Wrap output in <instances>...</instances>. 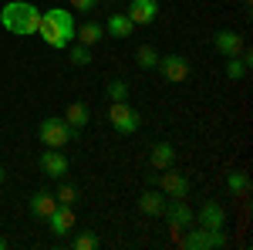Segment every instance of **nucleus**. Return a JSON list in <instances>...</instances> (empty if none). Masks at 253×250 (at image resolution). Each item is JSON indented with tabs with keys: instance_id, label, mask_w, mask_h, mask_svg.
<instances>
[{
	"instance_id": "1a4fd4ad",
	"label": "nucleus",
	"mask_w": 253,
	"mask_h": 250,
	"mask_svg": "<svg viewBox=\"0 0 253 250\" xmlns=\"http://www.w3.org/2000/svg\"><path fill=\"white\" fill-rule=\"evenodd\" d=\"M196 223L206 227V230H226V210L219 203H213V200H206L199 206V213H196Z\"/></svg>"
},
{
	"instance_id": "9b49d317",
	"label": "nucleus",
	"mask_w": 253,
	"mask_h": 250,
	"mask_svg": "<svg viewBox=\"0 0 253 250\" xmlns=\"http://www.w3.org/2000/svg\"><path fill=\"white\" fill-rule=\"evenodd\" d=\"M47 227L54 237H68V233L75 230V206H68V203H58V210L47 216Z\"/></svg>"
},
{
	"instance_id": "f03ea898",
	"label": "nucleus",
	"mask_w": 253,
	"mask_h": 250,
	"mask_svg": "<svg viewBox=\"0 0 253 250\" xmlns=\"http://www.w3.org/2000/svg\"><path fill=\"white\" fill-rule=\"evenodd\" d=\"M78 135V129H71L64 118H41L38 125V139L41 146H47V149H64V146H71V139Z\"/></svg>"
},
{
	"instance_id": "cd10ccee",
	"label": "nucleus",
	"mask_w": 253,
	"mask_h": 250,
	"mask_svg": "<svg viewBox=\"0 0 253 250\" xmlns=\"http://www.w3.org/2000/svg\"><path fill=\"white\" fill-rule=\"evenodd\" d=\"M71 10H78V14H91V10H98V0H71Z\"/></svg>"
},
{
	"instance_id": "c85d7f7f",
	"label": "nucleus",
	"mask_w": 253,
	"mask_h": 250,
	"mask_svg": "<svg viewBox=\"0 0 253 250\" xmlns=\"http://www.w3.org/2000/svg\"><path fill=\"white\" fill-rule=\"evenodd\" d=\"M3 179H7V173H3V166H0V183H3Z\"/></svg>"
},
{
	"instance_id": "ddd939ff",
	"label": "nucleus",
	"mask_w": 253,
	"mask_h": 250,
	"mask_svg": "<svg viewBox=\"0 0 253 250\" xmlns=\"http://www.w3.org/2000/svg\"><path fill=\"white\" fill-rule=\"evenodd\" d=\"M149 166H152L156 173L172 169V166H175V146H172V142H156V146L149 149Z\"/></svg>"
},
{
	"instance_id": "bb28decb",
	"label": "nucleus",
	"mask_w": 253,
	"mask_h": 250,
	"mask_svg": "<svg viewBox=\"0 0 253 250\" xmlns=\"http://www.w3.org/2000/svg\"><path fill=\"white\" fill-rule=\"evenodd\" d=\"M95 247H98L95 233H78V237H75V250H95Z\"/></svg>"
},
{
	"instance_id": "f8f14e48",
	"label": "nucleus",
	"mask_w": 253,
	"mask_h": 250,
	"mask_svg": "<svg viewBox=\"0 0 253 250\" xmlns=\"http://www.w3.org/2000/svg\"><path fill=\"white\" fill-rule=\"evenodd\" d=\"M213 44H216V51H219L223 58H236V54L247 48L240 31H216V34H213Z\"/></svg>"
},
{
	"instance_id": "f3484780",
	"label": "nucleus",
	"mask_w": 253,
	"mask_h": 250,
	"mask_svg": "<svg viewBox=\"0 0 253 250\" xmlns=\"http://www.w3.org/2000/svg\"><path fill=\"white\" fill-rule=\"evenodd\" d=\"M138 210L145 213V216H162V210H166V196L159 190H145L142 196H138Z\"/></svg>"
},
{
	"instance_id": "5701e85b",
	"label": "nucleus",
	"mask_w": 253,
	"mask_h": 250,
	"mask_svg": "<svg viewBox=\"0 0 253 250\" xmlns=\"http://www.w3.org/2000/svg\"><path fill=\"white\" fill-rule=\"evenodd\" d=\"M223 75L230 78V81H240V78L247 75V61L240 58V54H236V58H226V68H223Z\"/></svg>"
},
{
	"instance_id": "aec40b11",
	"label": "nucleus",
	"mask_w": 253,
	"mask_h": 250,
	"mask_svg": "<svg viewBox=\"0 0 253 250\" xmlns=\"http://www.w3.org/2000/svg\"><path fill=\"white\" fill-rule=\"evenodd\" d=\"M38 34L44 38V44H47L51 51H64V48H68V41H64L58 31H54V24H51V20H44V14H41V27H38Z\"/></svg>"
},
{
	"instance_id": "393cba45",
	"label": "nucleus",
	"mask_w": 253,
	"mask_h": 250,
	"mask_svg": "<svg viewBox=\"0 0 253 250\" xmlns=\"http://www.w3.org/2000/svg\"><path fill=\"white\" fill-rule=\"evenodd\" d=\"M54 196H58V203H68V206H75V203H78V186H75V183H61Z\"/></svg>"
},
{
	"instance_id": "39448f33",
	"label": "nucleus",
	"mask_w": 253,
	"mask_h": 250,
	"mask_svg": "<svg viewBox=\"0 0 253 250\" xmlns=\"http://www.w3.org/2000/svg\"><path fill=\"white\" fill-rule=\"evenodd\" d=\"M41 14H44V20H51V24H54V31H58L68 44L75 41V31H78L75 10H68V7H47V10H41Z\"/></svg>"
},
{
	"instance_id": "7c9ffc66",
	"label": "nucleus",
	"mask_w": 253,
	"mask_h": 250,
	"mask_svg": "<svg viewBox=\"0 0 253 250\" xmlns=\"http://www.w3.org/2000/svg\"><path fill=\"white\" fill-rule=\"evenodd\" d=\"M243 3H250V0H243Z\"/></svg>"
},
{
	"instance_id": "a878e982",
	"label": "nucleus",
	"mask_w": 253,
	"mask_h": 250,
	"mask_svg": "<svg viewBox=\"0 0 253 250\" xmlns=\"http://www.w3.org/2000/svg\"><path fill=\"white\" fill-rule=\"evenodd\" d=\"M68 48H71V61H75V64H81V68L91 64V48H84V44H78V41H71Z\"/></svg>"
},
{
	"instance_id": "2eb2a0df",
	"label": "nucleus",
	"mask_w": 253,
	"mask_h": 250,
	"mask_svg": "<svg viewBox=\"0 0 253 250\" xmlns=\"http://www.w3.org/2000/svg\"><path fill=\"white\" fill-rule=\"evenodd\" d=\"M27 210H31V216H38V220H47L51 213L58 210V196L47 193V190H41V193H34V196L27 200Z\"/></svg>"
},
{
	"instance_id": "0eeeda50",
	"label": "nucleus",
	"mask_w": 253,
	"mask_h": 250,
	"mask_svg": "<svg viewBox=\"0 0 253 250\" xmlns=\"http://www.w3.org/2000/svg\"><path fill=\"white\" fill-rule=\"evenodd\" d=\"M156 71L166 78V81L179 85V81H186V78H189V61L182 58V54H166V58H159Z\"/></svg>"
},
{
	"instance_id": "412c9836",
	"label": "nucleus",
	"mask_w": 253,
	"mask_h": 250,
	"mask_svg": "<svg viewBox=\"0 0 253 250\" xmlns=\"http://www.w3.org/2000/svg\"><path fill=\"white\" fill-rule=\"evenodd\" d=\"M226 190L233 193V196H247V193H250V176L233 169V173L226 176Z\"/></svg>"
},
{
	"instance_id": "b1692460",
	"label": "nucleus",
	"mask_w": 253,
	"mask_h": 250,
	"mask_svg": "<svg viewBox=\"0 0 253 250\" xmlns=\"http://www.w3.org/2000/svg\"><path fill=\"white\" fill-rule=\"evenodd\" d=\"M105 92H108V98H112V101H128V81H122V78H112Z\"/></svg>"
},
{
	"instance_id": "a211bd4d",
	"label": "nucleus",
	"mask_w": 253,
	"mask_h": 250,
	"mask_svg": "<svg viewBox=\"0 0 253 250\" xmlns=\"http://www.w3.org/2000/svg\"><path fill=\"white\" fill-rule=\"evenodd\" d=\"M132 31H135V24L128 14H112L105 20V34H112V38H132Z\"/></svg>"
},
{
	"instance_id": "9d476101",
	"label": "nucleus",
	"mask_w": 253,
	"mask_h": 250,
	"mask_svg": "<svg viewBox=\"0 0 253 250\" xmlns=\"http://www.w3.org/2000/svg\"><path fill=\"white\" fill-rule=\"evenodd\" d=\"M41 173L51 176V179H64V173H68V155H64V149H44L41 152Z\"/></svg>"
},
{
	"instance_id": "6e6552de",
	"label": "nucleus",
	"mask_w": 253,
	"mask_h": 250,
	"mask_svg": "<svg viewBox=\"0 0 253 250\" xmlns=\"http://www.w3.org/2000/svg\"><path fill=\"white\" fill-rule=\"evenodd\" d=\"M166 220H169V227L175 230H186V227H193L196 223V213L186 206V200H166Z\"/></svg>"
},
{
	"instance_id": "4be33fe9",
	"label": "nucleus",
	"mask_w": 253,
	"mask_h": 250,
	"mask_svg": "<svg viewBox=\"0 0 253 250\" xmlns=\"http://www.w3.org/2000/svg\"><path fill=\"white\" fill-rule=\"evenodd\" d=\"M159 58H162V54H159L152 44H142V48L135 51V64H138V68H145V71H152V68L159 64Z\"/></svg>"
},
{
	"instance_id": "dca6fc26",
	"label": "nucleus",
	"mask_w": 253,
	"mask_h": 250,
	"mask_svg": "<svg viewBox=\"0 0 253 250\" xmlns=\"http://www.w3.org/2000/svg\"><path fill=\"white\" fill-rule=\"evenodd\" d=\"M101 38H105V24H98V20H84V24H78V31H75V41L84 44V48H95Z\"/></svg>"
},
{
	"instance_id": "4468645a",
	"label": "nucleus",
	"mask_w": 253,
	"mask_h": 250,
	"mask_svg": "<svg viewBox=\"0 0 253 250\" xmlns=\"http://www.w3.org/2000/svg\"><path fill=\"white\" fill-rule=\"evenodd\" d=\"M132 24H152L159 17V0H128V10H125Z\"/></svg>"
},
{
	"instance_id": "423d86ee",
	"label": "nucleus",
	"mask_w": 253,
	"mask_h": 250,
	"mask_svg": "<svg viewBox=\"0 0 253 250\" xmlns=\"http://www.w3.org/2000/svg\"><path fill=\"white\" fill-rule=\"evenodd\" d=\"M159 193H162L166 200H186V196H189V179L182 173L166 169V173H159Z\"/></svg>"
},
{
	"instance_id": "f257e3e1",
	"label": "nucleus",
	"mask_w": 253,
	"mask_h": 250,
	"mask_svg": "<svg viewBox=\"0 0 253 250\" xmlns=\"http://www.w3.org/2000/svg\"><path fill=\"white\" fill-rule=\"evenodd\" d=\"M0 24H3V31H10V34H17V38L38 34L41 7L27 3V0H10V3H3V10H0Z\"/></svg>"
},
{
	"instance_id": "c756f323",
	"label": "nucleus",
	"mask_w": 253,
	"mask_h": 250,
	"mask_svg": "<svg viewBox=\"0 0 253 250\" xmlns=\"http://www.w3.org/2000/svg\"><path fill=\"white\" fill-rule=\"evenodd\" d=\"M3 247H7V240H3V237H0V250H3Z\"/></svg>"
},
{
	"instance_id": "20e7f679",
	"label": "nucleus",
	"mask_w": 253,
	"mask_h": 250,
	"mask_svg": "<svg viewBox=\"0 0 253 250\" xmlns=\"http://www.w3.org/2000/svg\"><path fill=\"white\" fill-rule=\"evenodd\" d=\"M186 237H182V247L189 250H210V247H226L230 244V237H226V230H206V227H186Z\"/></svg>"
},
{
	"instance_id": "6ab92c4d",
	"label": "nucleus",
	"mask_w": 253,
	"mask_h": 250,
	"mask_svg": "<svg viewBox=\"0 0 253 250\" xmlns=\"http://www.w3.org/2000/svg\"><path fill=\"white\" fill-rule=\"evenodd\" d=\"M88 118H91V108H88L84 101H71V105H68V112H64V122H68L71 129H84V125H88Z\"/></svg>"
},
{
	"instance_id": "7ed1b4c3",
	"label": "nucleus",
	"mask_w": 253,
	"mask_h": 250,
	"mask_svg": "<svg viewBox=\"0 0 253 250\" xmlns=\"http://www.w3.org/2000/svg\"><path fill=\"white\" fill-rule=\"evenodd\" d=\"M108 122H112V129H115L118 135H135L138 129H142V115H138L128 101H112Z\"/></svg>"
}]
</instances>
